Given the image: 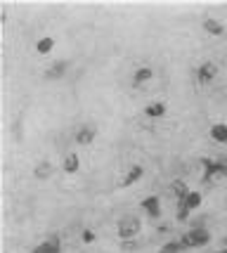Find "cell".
Returning a JSON list of instances; mask_svg holds the SVG:
<instances>
[{
    "label": "cell",
    "mask_w": 227,
    "mask_h": 253,
    "mask_svg": "<svg viewBox=\"0 0 227 253\" xmlns=\"http://www.w3.org/2000/svg\"><path fill=\"white\" fill-rule=\"evenodd\" d=\"M54 47V41L50 38V36H45V38H41L38 43H36V50H38V55H47L50 50Z\"/></svg>",
    "instance_id": "cell-18"
},
{
    "label": "cell",
    "mask_w": 227,
    "mask_h": 253,
    "mask_svg": "<svg viewBox=\"0 0 227 253\" xmlns=\"http://www.w3.org/2000/svg\"><path fill=\"white\" fill-rule=\"evenodd\" d=\"M142 211L147 213V215H151V218H159L161 215V199L159 197H147L142 199Z\"/></svg>",
    "instance_id": "cell-5"
},
{
    "label": "cell",
    "mask_w": 227,
    "mask_h": 253,
    "mask_svg": "<svg viewBox=\"0 0 227 253\" xmlns=\"http://www.w3.org/2000/svg\"><path fill=\"white\" fill-rule=\"evenodd\" d=\"M83 242H86V244L95 242V232H92V230H86V232H83Z\"/></svg>",
    "instance_id": "cell-19"
},
{
    "label": "cell",
    "mask_w": 227,
    "mask_h": 253,
    "mask_svg": "<svg viewBox=\"0 0 227 253\" xmlns=\"http://www.w3.org/2000/svg\"><path fill=\"white\" fill-rule=\"evenodd\" d=\"M163 114H166V104L163 102H154L149 107H144V116H149V119H161Z\"/></svg>",
    "instance_id": "cell-14"
},
{
    "label": "cell",
    "mask_w": 227,
    "mask_h": 253,
    "mask_svg": "<svg viewBox=\"0 0 227 253\" xmlns=\"http://www.w3.org/2000/svg\"><path fill=\"white\" fill-rule=\"evenodd\" d=\"M142 230V222L140 218H135V215H123L116 225V234H119L121 242H130V239H135Z\"/></svg>",
    "instance_id": "cell-1"
},
{
    "label": "cell",
    "mask_w": 227,
    "mask_h": 253,
    "mask_svg": "<svg viewBox=\"0 0 227 253\" xmlns=\"http://www.w3.org/2000/svg\"><path fill=\"white\" fill-rule=\"evenodd\" d=\"M137 244H130V242H123V251H135Z\"/></svg>",
    "instance_id": "cell-20"
},
{
    "label": "cell",
    "mask_w": 227,
    "mask_h": 253,
    "mask_svg": "<svg viewBox=\"0 0 227 253\" xmlns=\"http://www.w3.org/2000/svg\"><path fill=\"white\" fill-rule=\"evenodd\" d=\"M204 164V182L216 180V177H227V161H211V159H201Z\"/></svg>",
    "instance_id": "cell-4"
},
{
    "label": "cell",
    "mask_w": 227,
    "mask_h": 253,
    "mask_svg": "<svg viewBox=\"0 0 227 253\" xmlns=\"http://www.w3.org/2000/svg\"><path fill=\"white\" fill-rule=\"evenodd\" d=\"M211 140L218 144H227V123H213L211 126Z\"/></svg>",
    "instance_id": "cell-9"
},
{
    "label": "cell",
    "mask_w": 227,
    "mask_h": 253,
    "mask_svg": "<svg viewBox=\"0 0 227 253\" xmlns=\"http://www.w3.org/2000/svg\"><path fill=\"white\" fill-rule=\"evenodd\" d=\"M33 253H62V242L57 239V237H50V239H45V242H41L36 249H33Z\"/></svg>",
    "instance_id": "cell-7"
},
{
    "label": "cell",
    "mask_w": 227,
    "mask_h": 253,
    "mask_svg": "<svg viewBox=\"0 0 227 253\" xmlns=\"http://www.w3.org/2000/svg\"><path fill=\"white\" fill-rule=\"evenodd\" d=\"M95 135H97V132L92 130L90 126H83V128H78V132H76V142L78 144H90L92 140H95Z\"/></svg>",
    "instance_id": "cell-12"
},
{
    "label": "cell",
    "mask_w": 227,
    "mask_h": 253,
    "mask_svg": "<svg viewBox=\"0 0 227 253\" xmlns=\"http://www.w3.org/2000/svg\"><path fill=\"white\" fill-rule=\"evenodd\" d=\"M64 71H66V62H54V64L45 71V78H47V81L62 78V76H64Z\"/></svg>",
    "instance_id": "cell-13"
},
{
    "label": "cell",
    "mask_w": 227,
    "mask_h": 253,
    "mask_svg": "<svg viewBox=\"0 0 227 253\" xmlns=\"http://www.w3.org/2000/svg\"><path fill=\"white\" fill-rule=\"evenodd\" d=\"M142 173H144V168H142L140 164L130 166V168H128V175H126L123 180H121V187H130L133 182H137V180L142 177Z\"/></svg>",
    "instance_id": "cell-8"
},
{
    "label": "cell",
    "mask_w": 227,
    "mask_h": 253,
    "mask_svg": "<svg viewBox=\"0 0 227 253\" xmlns=\"http://www.w3.org/2000/svg\"><path fill=\"white\" fill-rule=\"evenodd\" d=\"M218 253H227V249H223V251H218Z\"/></svg>",
    "instance_id": "cell-22"
},
{
    "label": "cell",
    "mask_w": 227,
    "mask_h": 253,
    "mask_svg": "<svg viewBox=\"0 0 227 253\" xmlns=\"http://www.w3.org/2000/svg\"><path fill=\"white\" fill-rule=\"evenodd\" d=\"M196 76H199V83H211L213 78L218 76V66L213 62H204V64L199 66V71H196Z\"/></svg>",
    "instance_id": "cell-6"
},
{
    "label": "cell",
    "mask_w": 227,
    "mask_h": 253,
    "mask_svg": "<svg viewBox=\"0 0 227 253\" xmlns=\"http://www.w3.org/2000/svg\"><path fill=\"white\" fill-rule=\"evenodd\" d=\"M204 31L211 33V36H223V33H225V26H223V22H218V19H206Z\"/></svg>",
    "instance_id": "cell-15"
},
{
    "label": "cell",
    "mask_w": 227,
    "mask_h": 253,
    "mask_svg": "<svg viewBox=\"0 0 227 253\" xmlns=\"http://www.w3.org/2000/svg\"><path fill=\"white\" fill-rule=\"evenodd\" d=\"M180 242H182L184 249H201V246H206V244L211 242V232L204 230V227H196V230L187 232Z\"/></svg>",
    "instance_id": "cell-2"
},
{
    "label": "cell",
    "mask_w": 227,
    "mask_h": 253,
    "mask_svg": "<svg viewBox=\"0 0 227 253\" xmlns=\"http://www.w3.org/2000/svg\"><path fill=\"white\" fill-rule=\"evenodd\" d=\"M33 175L38 177V180H47V177L52 175V164H47V161L38 164L36 168H33Z\"/></svg>",
    "instance_id": "cell-17"
},
{
    "label": "cell",
    "mask_w": 227,
    "mask_h": 253,
    "mask_svg": "<svg viewBox=\"0 0 227 253\" xmlns=\"http://www.w3.org/2000/svg\"><path fill=\"white\" fill-rule=\"evenodd\" d=\"M62 168H64V173H78V168H81V159H78V154L69 152V154L64 156V164H62Z\"/></svg>",
    "instance_id": "cell-11"
},
{
    "label": "cell",
    "mask_w": 227,
    "mask_h": 253,
    "mask_svg": "<svg viewBox=\"0 0 227 253\" xmlns=\"http://www.w3.org/2000/svg\"><path fill=\"white\" fill-rule=\"evenodd\" d=\"M159 253H175V251H168V249H161V251Z\"/></svg>",
    "instance_id": "cell-21"
},
{
    "label": "cell",
    "mask_w": 227,
    "mask_h": 253,
    "mask_svg": "<svg viewBox=\"0 0 227 253\" xmlns=\"http://www.w3.org/2000/svg\"><path fill=\"white\" fill-rule=\"evenodd\" d=\"M199 206H201V194H199V192H189V194L184 197V201L178 204V220L184 222L187 218H189V213L196 211Z\"/></svg>",
    "instance_id": "cell-3"
},
{
    "label": "cell",
    "mask_w": 227,
    "mask_h": 253,
    "mask_svg": "<svg viewBox=\"0 0 227 253\" xmlns=\"http://www.w3.org/2000/svg\"><path fill=\"white\" fill-rule=\"evenodd\" d=\"M149 78H154V71H151L149 66H142V69H137V71H135L133 83H135V85H142V83H147Z\"/></svg>",
    "instance_id": "cell-16"
},
{
    "label": "cell",
    "mask_w": 227,
    "mask_h": 253,
    "mask_svg": "<svg viewBox=\"0 0 227 253\" xmlns=\"http://www.w3.org/2000/svg\"><path fill=\"white\" fill-rule=\"evenodd\" d=\"M171 192H173V197L178 199V204H180V201H184V197H187L192 189L187 187L182 180H173V182H171Z\"/></svg>",
    "instance_id": "cell-10"
}]
</instances>
